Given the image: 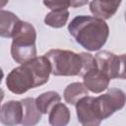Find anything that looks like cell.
I'll list each match as a JSON object with an SVG mask.
<instances>
[{"instance_id": "cell-1", "label": "cell", "mask_w": 126, "mask_h": 126, "mask_svg": "<svg viewBox=\"0 0 126 126\" xmlns=\"http://www.w3.org/2000/svg\"><path fill=\"white\" fill-rule=\"evenodd\" d=\"M125 94L120 89L111 88L99 96L81 97L76 102L78 120L82 125H98L125 104Z\"/></svg>"}, {"instance_id": "cell-2", "label": "cell", "mask_w": 126, "mask_h": 126, "mask_svg": "<svg viewBox=\"0 0 126 126\" xmlns=\"http://www.w3.org/2000/svg\"><path fill=\"white\" fill-rule=\"evenodd\" d=\"M51 73L48 59L43 55L33 57L21 66L13 69L6 80L8 89L16 94H22L30 89L45 84Z\"/></svg>"}, {"instance_id": "cell-3", "label": "cell", "mask_w": 126, "mask_h": 126, "mask_svg": "<svg viewBox=\"0 0 126 126\" xmlns=\"http://www.w3.org/2000/svg\"><path fill=\"white\" fill-rule=\"evenodd\" d=\"M76 42L90 51L100 49L106 42L109 29L104 20L92 16H78L68 26Z\"/></svg>"}, {"instance_id": "cell-4", "label": "cell", "mask_w": 126, "mask_h": 126, "mask_svg": "<svg viewBox=\"0 0 126 126\" xmlns=\"http://www.w3.org/2000/svg\"><path fill=\"white\" fill-rule=\"evenodd\" d=\"M12 37L11 55L17 63L24 64L36 56V32L30 23L19 20L14 29Z\"/></svg>"}, {"instance_id": "cell-5", "label": "cell", "mask_w": 126, "mask_h": 126, "mask_svg": "<svg viewBox=\"0 0 126 126\" xmlns=\"http://www.w3.org/2000/svg\"><path fill=\"white\" fill-rule=\"evenodd\" d=\"M44 56L48 59L54 76H77L82 70V58L70 50L51 49Z\"/></svg>"}, {"instance_id": "cell-6", "label": "cell", "mask_w": 126, "mask_h": 126, "mask_svg": "<svg viewBox=\"0 0 126 126\" xmlns=\"http://www.w3.org/2000/svg\"><path fill=\"white\" fill-rule=\"evenodd\" d=\"M97 68L103 72L110 80L125 79V55H115L109 51H100L95 56Z\"/></svg>"}, {"instance_id": "cell-7", "label": "cell", "mask_w": 126, "mask_h": 126, "mask_svg": "<svg viewBox=\"0 0 126 126\" xmlns=\"http://www.w3.org/2000/svg\"><path fill=\"white\" fill-rule=\"evenodd\" d=\"M83 78L84 86L87 88V90L94 94H99L106 90L110 81V79L97 67L85 73L83 75Z\"/></svg>"}, {"instance_id": "cell-8", "label": "cell", "mask_w": 126, "mask_h": 126, "mask_svg": "<svg viewBox=\"0 0 126 126\" xmlns=\"http://www.w3.org/2000/svg\"><path fill=\"white\" fill-rule=\"evenodd\" d=\"M23 119V107L21 101L11 100L0 108V121L6 125L20 124Z\"/></svg>"}, {"instance_id": "cell-9", "label": "cell", "mask_w": 126, "mask_h": 126, "mask_svg": "<svg viewBox=\"0 0 126 126\" xmlns=\"http://www.w3.org/2000/svg\"><path fill=\"white\" fill-rule=\"evenodd\" d=\"M120 3L121 0H93L90 3V10L94 17L105 20L116 13Z\"/></svg>"}, {"instance_id": "cell-10", "label": "cell", "mask_w": 126, "mask_h": 126, "mask_svg": "<svg viewBox=\"0 0 126 126\" xmlns=\"http://www.w3.org/2000/svg\"><path fill=\"white\" fill-rule=\"evenodd\" d=\"M22 107H23V125H34L36 124L41 118V112L38 110L35 99L32 97H27L21 100Z\"/></svg>"}, {"instance_id": "cell-11", "label": "cell", "mask_w": 126, "mask_h": 126, "mask_svg": "<svg viewBox=\"0 0 126 126\" xmlns=\"http://www.w3.org/2000/svg\"><path fill=\"white\" fill-rule=\"evenodd\" d=\"M49 123L53 126H64L69 122L70 111L60 101L55 103L49 110Z\"/></svg>"}, {"instance_id": "cell-12", "label": "cell", "mask_w": 126, "mask_h": 126, "mask_svg": "<svg viewBox=\"0 0 126 126\" xmlns=\"http://www.w3.org/2000/svg\"><path fill=\"white\" fill-rule=\"evenodd\" d=\"M20 19L12 12L0 10V36L12 37L14 29Z\"/></svg>"}, {"instance_id": "cell-13", "label": "cell", "mask_w": 126, "mask_h": 126, "mask_svg": "<svg viewBox=\"0 0 126 126\" xmlns=\"http://www.w3.org/2000/svg\"><path fill=\"white\" fill-rule=\"evenodd\" d=\"M88 94V90L82 83L70 84L64 91V99L69 104H76V102L83 96Z\"/></svg>"}, {"instance_id": "cell-14", "label": "cell", "mask_w": 126, "mask_h": 126, "mask_svg": "<svg viewBox=\"0 0 126 126\" xmlns=\"http://www.w3.org/2000/svg\"><path fill=\"white\" fill-rule=\"evenodd\" d=\"M61 100L60 95L56 92H47L41 94L39 96L36 97L35 103L38 110L41 113H48L52 106Z\"/></svg>"}, {"instance_id": "cell-15", "label": "cell", "mask_w": 126, "mask_h": 126, "mask_svg": "<svg viewBox=\"0 0 126 126\" xmlns=\"http://www.w3.org/2000/svg\"><path fill=\"white\" fill-rule=\"evenodd\" d=\"M69 18V12L67 9L52 10L44 18V23L52 28H62L65 26Z\"/></svg>"}, {"instance_id": "cell-16", "label": "cell", "mask_w": 126, "mask_h": 126, "mask_svg": "<svg viewBox=\"0 0 126 126\" xmlns=\"http://www.w3.org/2000/svg\"><path fill=\"white\" fill-rule=\"evenodd\" d=\"M81 58H82V70L80 73V76H83L85 73H87L88 71L96 68V61L95 58L90 54V53H81Z\"/></svg>"}, {"instance_id": "cell-17", "label": "cell", "mask_w": 126, "mask_h": 126, "mask_svg": "<svg viewBox=\"0 0 126 126\" xmlns=\"http://www.w3.org/2000/svg\"><path fill=\"white\" fill-rule=\"evenodd\" d=\"M43 4L51 10H61L69 7L68 0H43Z\"/></svg>"}, {"instance_id": "cell-18", "label": "cell", "mask_w": 126, "mask_h": 126, "mask_svg": "<svg viewBox=\"0 0 126 126\" xmlns=\"http://www.w3.org/2000/svg\"><path fill=\"white\" fill-rule=\"evenodd\" d=\"M68 2H69V6L73 8H77L86 5L89 2V0H68Z\"/></svg>"}, {"instance_id": "cell-19", "label": "cell", "mask_w": 126, "mask_h": 126, "mask_svg": "<svg viewBox=\"0 0 126 126\" xmlns=\"http://www.w3.org/2000/svg\"><path fill=\"white\" fill-rule=\"evenodd\" d=\"M9 0H0V8H3L7 3H8Z\"/></svg>"}, {"instance_id": "cell-20", "label": "cell", "mask_w": 126, "mask_h": 126, "mask_svg": "<svg viewBox=\"0 0 126 126\" xmlns=\"http://www.w3.org/2000/svg\"><path fill=\"white\" fill-rule=\"evenodd\" d=\"M3 97H4V92H3V90L0 88V102H1V100L3 99Z\"/></svg>"}, {"instance_id": "cell-21", "label": "cell", "mask_w": 126, "mask_h": 126, "mask_svg": "<svg viewBox=\"0 0 126 126\" xmlns=\"http://www.w3.org/2000/svg\"><path fill=\"white\" fill-rule=\"evenodd\" d=\"M3 76H4V73H3L2 69L0 68V83H1V81H2V79H3Z\"/></svg>"}]
</instances>
